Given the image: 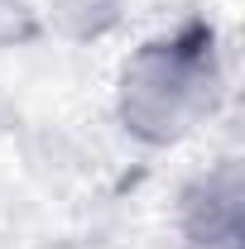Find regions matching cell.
I'll list each match as a JSON object with an SVG mask.
<instances>
[{
    "mask_svg": "<svg viewBox=\"0 0 245 249\" xmlns=\"http://www.w3.org/2000/svg\"><path fill=\"white\" fill-rule=\"evenodd\" d=\"M221 91L212 29L187 24L144 43L121 72V120L144 144H173L212 115Z\"/></svg>",
    "mask_w": 245,
    "mask_h": 249,
    "instance_id": "6da1fadb",
    "label": "cell"
},
{
    "mask_svg": "<svg viewBox=\"0 0 245 249\" xmlns=\"http://www.w3.org/2000/svg\"><path fill=\"white\" fill-rule=\"evenodd\" d=\"M183 230L197 249L241 245V173H236V163H221L183 196Z\"/></svg>",
    "mask_w": 245,
    "mask_h": 249,
    "instance_id": "7a4b0ae2",
    "label": "cell"
}]
</instances>
